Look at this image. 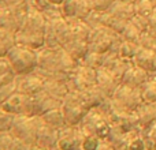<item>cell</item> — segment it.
<instances>
[{"mask_svg":"<svg viewBox=\"0 0 156 150\" xmlns=\"http://www.w3.org/2000/svg\"><path fill=\"white\" fill-rule=\"evenodd\" d=\"M7 59L10 62L11 67H12V71L16 75L30 74L33 71H36V68L38 66L37 51L18 45V44H15L8 51Z\"/></svg>","mask_w":156,"mask_h":150,"instance_id":"6da1fadb","label":"cell"},{"mask_svg":"<svg viewBox=\"0 0 156 150\" xmlns=\"http://www.w3.org/2000/svg\"><path fill=\"white\" fill-rule=\"evenodd\" d=\"M78 127L83 134L96 135L101 139H107L111 132V124L107 115H104L97 108L89 109Z\"/></svg>","mask_w":156,"mask_h":150,"instance_id":"7a4b0ae2","label":"cell"},{"mask_svg":"<svg viewBox=\"0 0 156 150\" xmlns=\"http://www.w3.org/2000/svg\"><path fill=\"white\" fill-rule=\"evenodd\" d=\"M121 41V34L101 25V26L93 29L92 32V36L89 38V51H94L99 53L116 51Z\"/></svg>","mask_w":156,"mask_h":150,"instance_id":"3957f363","label":"cell"},{"mask_svg":"<svg viewBox=\"0 0 156 150\" xmlns=\"http://www.w3.org/2000/svg\"><path fill=\"white\" fill-rule=\"evenodd\" d=\"M29 11L27 0L22 4L0 10V30L10 34H16Z\"/></svg>","mask_w":156,"mask_h":150,"instance_id":"277c9868","label":"cell"},{"mask_svg":"<svg viewBox=\"0 0 156 150\" xmlns=\"http://www.w3.org/2000/svg\"><path fill=\"white\" fill-rule=\"evenodd\" d=\"M40 123H41L40 116L18 115L15 116L11 131L19 141L29 143V145H34L37 142V132Z\"/></svg>","mask_w":156,"mask_h":150,"instance_id":"5b68a950","label":"cell"},{"mask_svg":"<svg viewBox=\"0 0 156 150\" xmlns=\"http://www.w3.org/2000/svg\"><path fill=\"white\" fill-rule=\"evenodd\" d=\"M112 105L115 108L123 111H137V108L144 102L141 89L130 87L123 83L119 85V87L115 90V93L111 97Z\"/></svg>","mask_w":156,"mask_h":150,"instance_id":"8992f818","label":"cell"},{"mask_svg":"<svg viewBox=\"0 0 156 150\" xmlns=\"http://www.w3.org/2000/svg\"><path fill=\"white\" fill-rule=\"evenodd\" d=\"M62 111L65 113L67 126H76L78 127L82 121L83 116L88 112V108L82 104L80 96L77 91H70L65 98L62 100Z\"/></svg>","mask_w":156,"mask_h":150,"instance_id":"52a82bcc","label":"cell"},{"mask_svg":"<svg viewBox=\"0 0 156 150\" xmlns=\"http://www.w3.org/2000/svg\"><path fill=\"white\" fill-rule=\"evenodd\" d=\"M97 70L88 67L82 62H78L74 71L69 77L70 91H82L88 87L96 86Z\"/></svg>","mask_w":156,"mask_h":150,"instance_id":"ba28073f","label":"cell"},{"mask_svg":"<svg viewBox=\"0 0 156 150\" xmlns=\"http://www.w3.org/2000/svg\"><path fill=\"white\" fill-rule=\"evenodd\" d=\"M107 118L110 120L111 128H115L118 131L129 132L132 130L141 128L136 111H123V109L112 107V109L108 113Z\"/></svg>","mask_w":156,"mask_h":150,"instance_id":"9c48e42d","label":"cell"},{"mask_svg":"<svg viewBox=\"0 0 156 150\" xmlns=\"http://www.w3.org/2000/svg\"><path fill=\"white\" fill-rule=\"evenodd\" d=\"M0 108L12 113V115H26L34 116V104H33V96H27L21 91H16L15 94L10 97Z\"/></svg>","mask_w":156,"mask_h":150,"instance_id":"30bf717a","label":"cell"},{"mask_svg":"<svg viewBox=\"0 0 156 150\" xmlns=\"http://www.w3.org/2000/svg\"><path fill=\"white\" fill-rule=\"evenodd\" d=\"M38 66L36 68L40 75L45 79L49 78H58V49H51L43 46L37 51Z\"/></svg>","mask_w":156,"mask_h":150,"instance_id":"8fae6325","label":"cell"},{"mask_svg":"<svg viewBox=\"0 0 156 150\" xmlns=\"http://www.w3.org/2000/svg\"><path fill=\"white\" fill-rule=\"evenodd\" d=\"M16 85H18V91L27 96H36L37 93L44 90L45 78L37 71L25 75H16Z\"/></svg>","mask_w":156,"mask_h":150,"instance_id":"7c38bea8","label":"cell"},{"mask_svg":"<svg viewBox=\"0 0 156 150\" xmlns=\"http://www.w3.org/2000/svg\"><path fill=\"white\" fill-rule=\"evenodd\" d=\"M59 150H82V131L80 127L66 126L59 130Z\"/></svg>","mask_w":156,"mask_h":150,"instance_id":"4fadbf2b","label":"cell"},{"mask_svg":"<svg viewBox=\"0 0 156 150\" xmlns=\"http://www.w3.org/2000/svg\"><path fill=\"white\" fill-rule=\"evenodd\" d=\"M47 26H48V21L44 16V14L38 10L29 7L27 15L25 18L23 23H22L19 32L23 33H45Z\"/></svg>","mask_w":156,"mask_h":150,"instance_id":"5bb4252c","label":"cell"},{"mask_svg":"<svg viewBox=\"0 0 156 150\" xmlns=\"http://www.w3.org/2000/svg\"><path fill=\"white\" fill-rule=\"evenodd\" d=\"M58 141H59V130L48 126L41 119L37 132V142L36 143L45 150H55L58 149Z\"/></svg>","mask_w":156,"mask_h":150,"instance_id":"9a60e30c","label":"cell"},{"mask_svg":"<svg viewBox=\"0 0 156 150\" xmlns=\"http://www.w3.org/2000/svg\"><path fill=\"white\" fill-rule=\"evenodd\" d=\"M133 64V62L126 59H122V57L118 56V52L116 51H110L105 53L104 57V66L103 67L107 68L111 74H114L118 79H121L122 82V78H123V74L126 73V70Z\"/></svg>","mask_w":156,"mask_h":150,"instance_id":"2e32d148","label":"cell"},{"mask_svg":"<svg viewBox=\"0 0 156 150\" xmlns=\"http://www.w3.org/2000/svg\"><path fill=\"white\" fill-rule=\"evenodd\" d=\"M121 79L115 77L114 74H111L107 68L101 67L97 70V78H96V85L100 87V90L108 97L111 98L112 94L115 93V90L119 87L121 85Z\"/></svg>","mask_w":156,"mask_h":150,"instance_id":"e0dca14e","label":"cell"},{"mask_svg":"<svg viewBox=\"0 0 156 150\" xmlns=\"http://www.w3.org/2000/svg\"><path fill=\"white\" fill-rule=\"evenodd\" d=\"M33 104H34V116H41L45 112L55 108L62 107V100H58L55 97L49 96L45 90L33 96Z\"/></svg>","mask_w":156,"mask_h":150,"instance_id":"ac0fdd59","label":"cell"},{"mask_svg":"<svg viewBox=\"0 0 156 150\" xmlns=\"http://www.w3.org/2000/svg\"><path fill=\"white\" fill-rule=\"evenodd\" d=\"M151 74L148 71H145L144 68L138 67L133 63L129 68L126 70V73L123 74V78H122V83L126 86H130V87H138L141 89L144 86V83L149 79Z\"/></svg>","mask_w":156,"mask_h":150,"instance_id":"d6986e66","label":"cell"},{"mask_svg":"<svg viewBox=\"0 0 156 150\" xmlns=\"http://www.w3.org/2000/svg\"><path fill=\"white\" fill-rule=\"evenodd\" d=\"M133 63L138 67L144 68L149 74L156 73V56L154 48H147V46H140L137 55L133 59Z\"/></svg>","mask_w":156,"mask_h":150,"instance_id":"ffe728a7","label":"cell"},{"mask_svg":"<svg viewBox=\"0 0 156 150\" xmlns=\"http://www.w3.org/2000/svg\"><path fill=\"white\" fill-rule=\"evenodd\" d=\"M15 44L26 48L38 51L45 46V33H23L18 32L15 34Z\"/></svg>","mask_w":156,"mask_h":150,"instance_id":"44dd1931","label":"cell"},{"mask_svg":"<svg viewBox=\"0 0 156 150\" xmlns=\"http://www.w3.org/2000/svg\"><path fill=\"white\" fill-rule=\"evenodd\" d=\"M44 90L55 98L63 100L70 93L69 79H66V78H49V79H45Z\"/></svg>","mask_w":156,"mask_h":150,"instance_id":"7402d4cb","label":"cell"},{"mask_svg":"<svg viewBox=\"0 0 156 150\" xmlns=\"http://www.w3.org/2000/svg\"><path fill=\"white\" fill-rule=\"evenodd\" d=\"M78 96H80L82 104L85 105L88 109H92V108H97L105 98H108L101 90H100L99 86H92V87H88L82 91H77Z\"/></svg>","mask_w":156,"mask_h":150,"instance_id":"603a6c76","label":"cell"},{"mask_svg":"<svg viewBox=\"0 0 156 150\" xmlns=\"http://www.w3.org/2000/svg\"><path fill=\"white\" fill-rule=\"evenodd\" d=\"M137 116L138 123H140L141 130L149 127L156 121V102H145L144 101L140 107L137 108Z\"/></svg>","mask_w":156,"mask_h":150,"instance_id":"cb8c5ba5","label":"cell"},{"mask_svg":"<svg viewBox=\"0 0 156 150\" xmlns=\"http://www.w3.org/2000/svg\"><path fill=\"white\" fill-rule=\"evenodd\" d=\"M69 25H70V40L78 38V40H85L89 43V38H90L93 29L85 21L78 18H70L69 19Z\"/></svg>","mask_w":156,"mask_h":150,"instance_id":"d4e9b609","label":"cell"},{"mask_svg":"<svg viewBox=\"0 0 156 150\" xmlns=\"http://www.w3.org/2000/svg\"><path fill=\"white\" fill-rule=\"evenodd\" d=\"M110 12L116 15L118 18H122L125 21H130L136 15V5L133 2H126V0H115L110 8Z\"/></svg>","mask_w":156,"mask_h":150,"instance_id":"484cf974","label":"cell"},{"mask_svg":"<svg viewBox=\"0 0 156 150\" xmlns=\"http://www.w3.org/2000/svg\"><path fill=\"white\" fill-rule=\"evenodd\" d=\"M63 48L70 53V56L73 59H76L77 62H82L83 57L86 56V53L89 52V43L85 40H78V38H73V40L67 41L63 45Z\"/></svg>","mask_w":156,"mask_h":150,"instance_id":"4316f807","label":"cell"},{"mask_svg":"<svg viewBox=\"0 0 156 150\" xmlns=\"http://www.w3.org/2000/svg\"><path fill=\"white\" fill-rule=\"evenodd\" d=\"M40 118L43 119L44 123H47L48 126L54 127V128H56V130H62L63 127L67 126V121H66L62 107L48 111V112H45L44 115H41Z\"/></svg>","mask_w":156,"mask_h":150,"instance_id":"83f0119b","label":"cell"},{"mask_svg":"<svg viewBox=\"0 0 156 150\" xmlns=\"http://www.w3.org/2000/svg\"><path fill=\"white\" fill-rule=\"evenodd\" d=\"M127 22L129 21H125V19H122V18H118V16L114 15V14L110 12L108 10L104 11L101 15V25L103 26L114 30V32L118 33V34H121V33L123 32V29L126 27Z\"/></svg>","mask_w":156,"mask_h":150,"instance_id":"f1b7e54d","label":"cell"},{"mask_svg":"<svg viewBox=\"0 0 156 150\" xmlns=\"http://www.w3.org/2000/svg\"><path fill=\"white\" fill-rule=\"evenodd\" d=\"M140 44L138 43H133V41H125L122 40L119 43L118 48H116V52H118V56L122 57V59H126L133 62L134 56L137 55L138 49H140Z\"/></svg>","mask_w":156,"mask_h":150,"instance_id":"f546056e","label":"cell"},{"mask_svg":"<svg viewBox=\"0 0 156 150\" xmlns=\"http://www.w3.org/2000/svg\"><path fill=\"white\" fill-rule=\"evenodd\" d=\"M141 94L145 102H156V74H151L149 79L144 83Z\"/></svg>","mask_w":156,"mask_h":150,"instance_id":"4dcf8cb0","label":"cell"},{"mask_svg":"<svg viewBox=\"0 0 156 150\" xmlns=\"http://www.w3.org/2000/svg\"><path fill=\"white\" fill-rule=\"evenodd\" d=\"M104 57L105 53H99V52H94V51H89L86 53V56L83 57L82 63L86 64L88 67L93 68V70H99L104 66Z\"/></svg>","mask_w":156,"mask_h":150,"instance_id":"1f68e13d","label":"cell"},{"mask_svg":"<svg viewBox=\"0 0 156 150\" xmlns=\"http://www.w3.org/2000/svg\"><path fill=\"white\" fill-rule=\"evenodd\" d=\"M21 141L12 134V131L0 132V150H16Z\"/></svg>","mask_w":156,"mask_h":150,"instance_id":"d6a6232c","label":"cell"},{"mask_svg":"<svg viewBox=\"0 0 156 150\" xmlns=\"http://www.w3.org/2000/svg\"><path fill=\"white\" fill-rule=\"evenodd\" d=\"M143 34L140 29L136 26L133 22H127L126 27L123 29V32L121 33V38L125 41H133V43H138L140 44V37Z\"/></svg>","mask_w":156,"mask_h":150,"instance_id":"836d02e7","label":"cell"},{"mask_svg":"<svg viewBox=\"0 0 156 150\" xmlns=\"http://www.w3.org/2000/svg\"><path fill=\"white\" fill-rule=\"evenodd\" d=\"M134 5H136V14L137 15L149 18L151 14L154 12V10L156 8V2L155 0H136Z\"/></svg>","mask_w":156,"mask_h":150,"instance_id":"e575fe53","label":"cell"},{"mask_svg":"<svg viewBox=\"0 0 156 150\" xmlns=\"http://www.w3.org/2000/svg\"><path fill=\"white\" fill-rule=\"evenodd\" d=\"M15 45V34H10L0 30V57L7 56L8 51Z\"/></svg>","mask_w":156,"mask_h":150,"instance_id":"d590c367","label":"cell"},{"mask_svg":"<svg viewBox=\"0 0 156 150\" xmlns=\"http://www.w3.org/2000/svg\"><path fill=\"white\" fill-rule=\"evenodd\" d=\"M143 138L147 150H156V121L143 130Z\"/></svg>","mask_w":156,"mask_h":150,"instance_id":"8d00e7d4","label":"cell"},{"mask_svg":"<svg viewBox=\"0 0 156 150\" xmlns=\"http://www.w3.org/2000/svg\"><path fill=\"white\" fill-rule=\"evenodd\" d=\"M78 4H80V0H65V2L60 4V10H62L63 16L67 19L76 18Z\"/></svg>","mask_w":156,"mask_h":150,"instance_id":"74e56055","label":"cell"},{"mask_svg":"<svg viewBox=\"0 0 156 150\" xmlns=\"http://www.w3.org/2000/svg\"><path fill=\"white\" fill-rule=\"evenodd\" d=\"M14 120H15V115H12V113L4 111L3 108H0V132L11 131Z\"/></svg>","mask_w":156,"mask_h":150,"instance_id":"f35d334b","label":"cell"},{"mask_svg":"<svg viewBox=\"0 0 156 150\" xmlns=\"http://www.w3.org/2000/svg\"><path fill=\"white\" fill-rule=\"evenodd\" d=\"M16 91H18L16 78H15V80L10 82L8 85H5V86H3V87H0V107H2V105L4 104V102L7 101V100L10 98L12 94H15Z\"/></svg>","mask_w":156,"mask_h":150,"instance_id":"ab89813d","label":"cell"},{"mask_svg":"<svg viewBox=\"0 0 156 150\" xmlns=\"http://www.w3.org/2000/svg\"><path fill=\"white\" fill-rule=\"evenodd\" d=\"M101 141V138L96 135H89L82 132V150H96Z\"/></svg>","mask_w":156,"mask_h":150,"instance_id":"60d3db41","label":"cell"},{"mask_svg":"<svg viewBox=\"0 0 156 150\" xmlns=\"http://www.w3.org/2000/svg\"><path fill=\"white\" fill-rule=\"evenodd\" d=\"M92 11H93V8H92V5L89 4L88 0H80V4H78V10H77L76 18L85 21Z\"/></svg>","mask_w":156,"mask_h":150,"instance_id":"b9f144b4","label":"cell"},{"mask_svg":"<svg viewBox=\"0 0 156 150\" xmlns=\"http://www.w3.org/2000/svg\"><path fill=\"white\" fill-rule=\"evenodd\" d=\"M140 45L147 46V48H154L156 45V34H154V33L149 32V30L144 32L140 37Z\"/></svg>","mask_w":156,"mask_h":150,"instance_id":"7bdbcfd3","label":"cell"},{"mask_svg":"<svg viewBox=\"0 0 156 150\" xmlns=\"http://www.w3.org/2000/svg\"><path fill=\"white\" fill-rule=\"evenodd\" d=\"M88 2L94 11H101V12H104V11H107L108 8L112 5V3L115 2V0H88Z\"/></svg>","mask_w":156,"mask_h":150,"instance_id":"ee69618b","label":"cell"},{"mask_svg":"<svg viewBox=\"0 0 156 150\" xmlns=\"http://www.w3.org/2000/svg\"><path fill=\"white\" fill-rule=\"evenodd\" d=\"M101 15H103L101 11H94L93 10L90 14H89L88 18L85 19V22L92 27V29H96V27L101 26Z\"/></svg>","mask_w":156,"mask_h":150,"instance_id":"f6af8a7d","label":"cell"},{"mask_svg":"<svg viewBox=\"0 0 156 150\" xmlns=\"http://www.w3.org/2000/svg\"><path fill=\"white\" fill-rule=\"evenodd\" d=\"M44 16L47 18V21H54V19H58V18H62L63 14H62V10H60V5H56V4H52L48 10L44 11Z\"/></svg>","mask_w":156,"mask_h":150,"instance_id":"bcb514c9","label":"cell"},{"mask_svg":"<svg viewBox=\"0 0 156 150\" xmlns=\"http://www.w3.org/2000/svg\"><path fill=\"white\" fill-rule=\"evenodd\" d=\"M27 4H29V7L44 12L45 10H48V8L51 7L52 3L49 2V0H27Z\"/></svg>","mask_w":156,"mask_h":150,"instance_id":"7dc6e473","label":"cell"},{"mask_svg":"<svg viewBox=\"0 0 156 150\" xmlns=\"http://www.w3.org/2000/svg\"><path fill=\"white\" fill-rule=\"evenodd\" d=\"M130 22H133V23H134L136 26H137L143 33L147 32V30L149 29L148 18H145V16H141V15H137V14H136V15L133 16L132 19H130Z\"/></svg>","mask_w":156,"mask_h":150,"instance_id":"c3c4849f","label":"cell"},{"mask_svg":"<svg viewBox=\"0 0 156 150\" xmlns=\"http://www.w3.org/2000/svg\"><path fill=\"white\" fill-rule=\"evenodd\" d=\"M15 78H16V74L14 73V71H10V73L2 74V75H0V87H3V86L8 85V83L12 82V80H15Z\"/></svg>","mask_w":156,"mask_h":150,"instance_id":"681fc988","label":"cell"},{"mask_svg":"<svg viewBox=\"0 0 156 150\" xmlns=\"http://www.w3.org/2000/svg\"><path fill=\"white\" fill-rule=\"evenodd\" d=\"M10 71H12V67H11V64H10V62H8L7 56L0 57V75L5 74V73H10Z\"/></svg>","mask_w":156,"mask_h":150,"instance_id":"f907efd6","label":"cell"},{"mask_svg":"<svg viewBox=\"0 0 156 150\" xmlns=\"http://www.w3.org/2000/svg\"><path fill=\"white\" fill-rule=\"evenodd\" d=\"M26 0H0V10L7 7H12V5H18L25 3Z\"/></svg>","mask_w":156,"mask_h":150,"instance_id":"816d5d0a","label":"cell"},{"mask_svg":"<svg viewBox=\"0 0 156 150\" xmlns=\"http://www.w3.org/2000/svg\"><path fill=\"white\" fill-rule=\"evenodd\" d=\"M148 23H149V32H152L154 34H156V8L154 10V12L151 14V16L148 18Z\"/></svg>","mask_w":156,"mask_h":150,"instance_id":"f5cc1de1","label":"cell"},{"mask_svg":"<svg viewBox=\"0 0 156 150\" xmlns=\"http://www.w3.org/2000/svg\"><path fill=\"white\" fill-rule=\"evenodd\" d=\"M96 150H115V148H114L107 139H103L101 142H100V145L97 146Z\"/></svg>","mask_w":156,"mask_h":150,"instance_id":"db71d44e","label":"cell"},{"mask_svg":"<svg viewBox=\"0 0 156 150\" xmlns=\"http://www.w3.org/2000/svg\"><path fill=\"white\" fill-rule=\"evenodd\" d=\"M49 2L52 3V4H56V5H60L62 4L63 2H65V0H49Z\"/></svg>","mask_w":156,"mask_h":150,"instance_id":"11a10c76","label":"cell"},{"mask_svg":"<svg viewBox=\"0 0 156 150\" xmlns=\"http://www.w3.org/2000/svg\"><path fill=\"white\" fill-rule=\"evenodd\" d=\"M126 2H133V3H134V2H136V0H126Z\"/></svg>","mask_w":156,"mask_h":150,"instance_id":"9f6ffc18","label":"cell"},{"mask_svg":"<svg viewBox=\"0 0 156 150\" xmlns=\"http://www.w3.org/2000/svg\"><path fill=\"white\" fill-rule=\"evenodd\" d=\"M155 2H156V0H155Z\"/></svg>","mask_w":156,"mask_h":150,"instance_id":"6f0895ef","label":"cell"}]
</instances>
